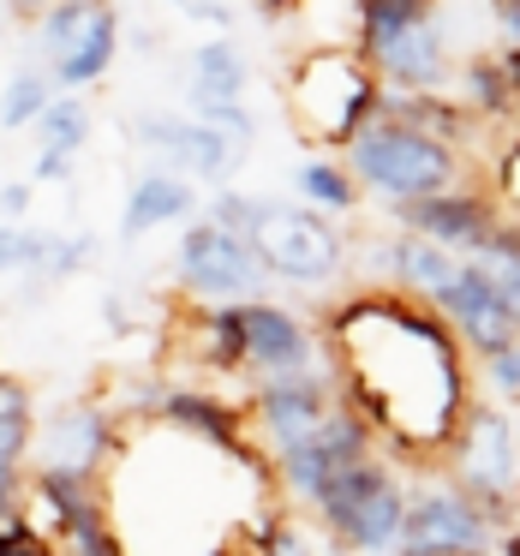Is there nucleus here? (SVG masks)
I'll return each instance as SVG.
<instances>
[{
  "mask_svg": "<svg viewBox=\"0 0 520 556\" xmlns=\"http://www.w3.org/2000/svg\"><path fill=\"white\" fill-rule=\"evenodd\" d=\"M324 359H335V389L347 383L353 413L401 455H431L455 443L467 413V359L460 341L431 305L353 300L335 312Z\"/></svg>",
  "mask_w": 520,
  "mask_h": 556,
  "instance_id": "1",
  "label": "nucleus"
},
{
  "mask_svg": "<svg viewBox=\"0 0 520 556\" xmlns=\"http://www.w3.org/2000/svg\"><path fill=\"white\" fill-rule=\"evenodd\" d=\"M288 126L312 150H347L377 114V73L359 49H300L281 90Z\"/></svg>",
  "mask_w": 520,
  "mask_h": 556,
  "instance_id": "2",
  "label": "nucleus"
},
{
  "mask_svg": "<svg viewBox=\"0 0 520 556\" xmlns=\"http://www.w3.org/2000/svg\"><path fill=\"white\" fill-rule=\"evenodd\" d=\"M347 174L359 180L365 198L377 204H413V198H431V192H448V186L467 180V162L448 138L436 132H419L407 121H389V114H371L359 126L347 150H341Z\"/></svg>",
  "mask_w": 520,
  "mask_h": 556,
  "instance_id": "3",
  "label": "nucleus"
},
{
  "mask_svg": "<svg viewBox=\"0 0 520 556\" xmlns=\"http://www.w3.org/2000/svg\"><path fill=\"white\" fill-rule=\"evenodd\" d=\"M359 54L377 73V85L395 90H448L460 66L436 0H365Z\"/></svg>",
  "mask_w": 520,
  "mask_h": 556,
  "instance_id": "4",
  "label": "nucleus"
},
{
  "mask_svg": "<svg viewBox=\"0 0 520 556\" xmlns=\"http://www.w3.org/2000/svg\"><path fill=\"white\" fill-rule=\"evenodd\" d=\"M317 527L329 532L335 551L353 556H395L401 544V520H407V484L395 479V467L377 455L347 460L329 472V484L312 503Z\"/></svg>",
  "mask_w": 520,
  "mask_h": 556,
  "instance_id": "5",
  "label": "nucleus"
},
{
  "mask_svg": "<svg viewBox=\"0 0 520 556\" xmlns=\"http://www.w3.org/2000/svg\"><path fill=\"white\" fill-rule=\"evenodd\" d=\"M245 240H252L257 264H264L269 276L305 281V288H324V281H335L341 264H347V245H341V233L329 228V222L317 216L312 204H288V198H257Z\"/></svg>",
  "mask_w": 520,
  "mask_h": 556,
  "instance_id": "6",
  "label": "nucleus"
},
{
  "mask_svg": "<svg viewBox=\"0 0 520 556\" xmlns=\"http://www.w3.org/2000/svg\"><path fill=\"white\" fill-rule=\"evenodd\" d=\"M37 49L54 90L102 85L109 66L121 61V13H114V0H49V13L37 18Z\"/></svg>",
  "mask_w": 520,
  "mask_h": 556,
  "instance_id": "7",
  "label": "nucleus"
},
{
  "mask_svg": "<svg viewBox=\"0 0 520 556\" xmlns=\"http://www.w3.org/2000/svg\"><path fill=\"white\" fill-rule=\"evenodd\" d=\"M496 544L491 520L472 508V496L455 479H419L407 491L395 556H484Z\"/></svg>",
  "mask_w": 520,
  "mask_h": 556,
  "instance_id": "8",
  "label": "nucleus"
},
{
  "mask_svg": "<svg viewBox=\"0 0 520 556\" xmlns=\"http://www.w3.org/2000/svg\"><path fill=\"white\" fill-rule=\"evenodd\" d=\"M174 269H180V288L192 293V300H221V305L252 300V293L269 281V269L257 264L252 240L233 233V228H221V222H210V216L186 222Z\"/></svg>",
  "mask_w": 520,
  "mask_h": 556,
  "instance_id": "9",
  "label": "nucleus"
},
{
  "mask_svg": "<svg viewBox=\"0 0 520 556\" xmlns=\"http://www.w3.org/2000/svg\"><path fill=\"white\" fill-rule=\"evenodd\" d=\"M341 407V389L329 359L317 371H293V377H269V383H252V431L269 455H288V448L312 443L329 425V413Z\"/></svg>",
  "mask_w": 520,
  "mask_h": 556,
  "instance_id": "10",
  "label": "nucleus"
},
{
  "mask_svg": "<svg viewBox=\"0 0 520 556\" xmlns=\"http://www.w3.org/2000/svg\"><path fill=\"white\" fill-rule=\"evenodd\" d=\"M233 336H240V365L252 371V383L293 371H317L324 365V341L312 336V324L269 300H233Z\"/></svg>",
  "mask_w": 520,
  "mask_h": 556,
  "instance_id": "11",
  "label": "nucleus"
},
{
  "mask_svg": "<svg viewBox=\"0 0 520 556\" xmlns=\"http://www.w3.org/2000/svg\"><path fill=\"white\" fill-rule=\"evenodd\" d=\"M245 54L233 37H210L192 49V61H186V114L204 126H221L228 138H240V144H252V114H245Z\"/></svg>",
  "mask_w": 520,
  "mask_h": 556,
  "instance_id": "12",
  "label": "nucleus"
},
{
  "mask_svg": "<svg viewBox=\"0 0 520 556\" xmlns=\"http://www.w3.org/2000/svg\"><path fill=\"white\" fill-rule=\"evenodd\" d=\"M132 132H138V144L150 150V156H162L174 174H186V180H210V186H221L233 168H240V156L252 144H240V138H228L221 126H204V121H192V114H138L132 121Z\"/></svg>",
  "mask_w": 520,
  "mask_h": 556,
  "instance_id": "13",
  "label": "nucleus"
},
{
  "mask_svg": "<svg viewBox=\"0 0 520 556\" xmlns=\"http://www.w3.org/2000/svg\"><path fill=\"white\" fill-rule=\"evenodd\" d=\"M431 305L436 317H443L448 329H455V341L479 359V353H496V348H508V341H520V312H515V300H503V293L491 288V281L479 276V269H467L460 264V276L448 281L443 293H431Z\"/></svg>",
  "mask_w": 520,
  "mask_h": 556,
  "instance_id": "14",
  "label": "nucleus"
},
{
  "mask_svg": "<svg viewBox=\"0 0 520 556\" xmlns=\"http://www.w3.org/2000/svg\"><path fill=\"white\" fill-rule=\"evenodd\" d=\"M389 216H395L407 233H419V240L443 245V252H455V257H467L472 245H484L496 228H503V210H496L484 192H467V186H448V192L395 204Z\"/></svg>",
  "mask_w": 520,
  "mask_h": 556,
  "instance_id": "15",
  "label": "nucleus"
},
{
  "mask_svg": "<svg viewBox=\"0 0 520 556\" xmlns=\"http://www.w3.org/2000/svg\"><path fill=\"white\" fill-rule=\"evenodd\" d=\"M198 216V186L174 168H144L126 192V210H121V240H144L150 228L162 222H192Z\"/></svg>",
  "mask_w": 520,
  "mask_h": 556,
  "instance_id": "16",
  "label": "nucleus"
},
{
  "mask_svg": "<svg viewBox=\"0 0 520 556\" xmlns=\"http://www.w3.org/2000/svg\"><path fill=\"white\" fill-rule=\"evenodd\" d=\"M30 448H42L37 472H97L102 455H109V419L78 401V407H66Z\"/></svg>",
  "mask_w": 520,
  "mask_h": 556,
  "instance_id": "17",
  "label": "nucleus"
},
{
  "mask_svg": "<svg viewBox=\"0 0 520 556\" xmlns=\"http://www.w3.org/2000/svg\"><path fill=\"white\" fill-rule=\"evenodd\" d=\"M162 419L180 437H204V443H221V448L240 443V413H233L228 401L204 395V389H174V395L162 401Z\"/></svg>",
  "mask_w": 520,
  "mask_h": 556,
  "instance_id": "18",
  "label": "nucleus"
},
{
  "mask_svg": "<svg viewBox=\"0 0 520 556\" xmlns=\"http://www.w3.org/2000/svg\"><path fill=\"white\" fill-rule=\"evenodd\" d=\"M455 276H460V257L455 252L419 240V233H395V281H401V288H413L419 300H431V293H443Z\"/></svg>",
  "mask_w": 520,
  "mask_h": 556,
  "instance_id": "19",
  "label": "nucleus"
},
{
  "mask_svg": "<svg viewBox=\"0 0 520 556\" xmlns=\"http://www.w3.org/2000/svg\"><path fill=\"white\" fill-rule=\"evenodd\" d=\"M448 90H460V109L467 114H503V109H515V90H508V78H503V66H496V54H484V49H472V54H460V66H455V78H448Z\"/></svg>",
  "mask_w": 520,
  "mask_h": 556,
  "instance_id": "20",
  "label": "nucleus"
},
{
  "mask_svg": "<svg viewBox=\"0 0 520 556\" xmlns=\"http://www.w3.org/2000/svg\"><path fill=\"white\" fill-rule=\"evenodd\" d=\"M293 192L305 198L312 210H359V180L347 174V162H335V156H312V162H300V174H293Z\"/></svg>",
  "mask_w": 520,
  "mask_h": 556,
  "instance_id": "21",
  "label": "nucleus"
},
{
  "mask_svg": "<svg viewBox=\"0 0 520 556\" xmlns=\"http://www.w3.org/2000/svg\"><path fill=\"white\" fill-rule=\"evenodd\" d=\"M97 132V114H90L85 97H54L49 109L37 114V144L54 150V156H78Z\"/></svg>",
  "mask_w": 520,
  "mask_h": 556,
  "instance_id": "22",
  "label": "nucleus"
},
{
  "mask_svg": "<svg viewBox=\"0 0 520 556\" xmlns=\"http://www.w3.org/2000/svg\"><path fill=\"white\" fill-rule=\"evenodd\" d=\"M54 102V78L42 73V66H25V73H13V85H7V97H0V132H25V126H37V114Z\"/></svg>",
  "mask_w": 520,
  "mask_h": 556,
  "instance_id": "23",
  "label": "nucleus"
},
{
  "mask_svg": "<svg viewBox=\"0 0 520 556\" xmlns=\"http://www.w3.org/2000/svg\"><path fill=\"white\" fill-rule=\"evenodd\" d=\"M479 383L496 407H520V341H508L496 353H479Z\"/></svg>",
  "mask_w": 520,
  "mask_h": 556,
  "instance_id": "24",
  "label": "nucleus"
},
{
  "mask_svg": "<svg viewBox=\"0 0 520 556\" xmlns=\"http://www.w3.org/2000/svg\"><path fill=\"white\" fill-rule=\"evenodd\" d=\"M37 264H42V233H37V228H25V222H0V269H13V276L42 281V276H37Z\"/></svg>",
  "mask_w": 520,
  "mask_h": 556,
  "instance_id": "25",
  "label": "nucleus"
},
{
  "mask_svg": "<svg viewBox=\"0 0 520 556\" xmlns=\"http://www.w3.org/2000/svg\"><path fill=\"white\" fill-rule=\"evenodd\" d=\"M30 443H37V413H13V419H0V472L25 467Z\"/></svg>",
  "mask_w": 520,
  "mask_h": 556,
  "instance_id": "26",
  "label": "nucleus"
},
{
  "mask_svg": "<svg viewBox=\"0 0 520 556\" xmlns=\"http://www.w3.org/2000/svg\"><path fill=\"white\" fill-rule=\"evenodd\" d=\"M252 210H257V198H245V192H233V186H221V192L210 198L204 216L221 222V228H233V233H245V228H252Z\"/></svg>",
  "mask_w": 520,
  "mask_h": 556,
  "instance_id": "27",
  "label": "nucleus"
},
{
  "mask_svg": "<svg viewBox=\"0 0 520 556\" xmlns=\"http://www.w3.org/2000/svg\"><path fill=\"white\" fill-rule=\"evenodd\" d=\"M180 13L192 18V25H198V18H204V25L228 30L233 18H240V7H228V0H180Z\"/></svg>",
  "mask_w": 520,
  "mask_h": 556,
  "instance_id": "28",
  "label": "nucleus"
},
{
  "mask_svg": "<svg viewBox=\"0 0 520 556\" xmlns=\"http://www.w3.org/2000/svg\"><path fill=\"white\" fill-rule=\"evenodd\" d=\"M30 198H37V192H30V180H7V186H0V222H25L30 216Z\"/></svg>",
  "mask_w": 520,
  "mask_h": 556,
  "instance_id": "29",
  "label": "nucleus"
},
{
  "mask_svg": "<svg viewBox=\"0 0 520 556\" xmlns=\"http://www.w3.org/2000/svg\"><path fill=\"white\" fill-rule=\"evenodd\" d=\"M66 180H73V156L37 150V174H30V186H66Z\"/></svg>",
  "mask_w": 520,
  "mask_h": 556,
  "instance_id": "30",
  "label": "nucleus"
},
{
  "mask_svg": "<svg viewBox=\"0 0 520 556\" xmlns=\"http://www.w3.org/2000/svg\"><path fill=\"white\" fill-rule=\"evenodd\" d=\"M121 49L126 54H162V30H150V25H121Z\"/></svg>",
  "mask_w": 520,
  "mask_h": 556,
  "instance_id": "31",
  "label": "nucleus"
},
{
  "mask_svg": "<svg viewBox=\"0 0 520 556\" xmlns=\"http://www.w3.org/2000/svg\"><path fill=\"white\" fill-rule=\"evenodd\" d=\"M269 556H324V551H312L300 527H276L269 532Z\"/></svg>",
  "mask_w": 520,
  "mask_h": 556,
  "instance_id": "32",
  "label": "nucleus"
},
{
  "mask_svg": "<svg viewBox=\"0 0 520 556\" xmlns=\"http://www.w3.org/2000/svg\"><path fill=\"white\" fill-rule=\"evenodd\" d=\"M7 7H13L18 18H30V25H37L42 13H49V0H7Z\"/></svg>",
  "mask_w": 520,
  "mask_h": 556,
  "instance_id": "33",
  "label": "nucleus"
},
{
  "mask_svg": "<svg viewBox=\"0 0 520 556\" xmlns=\"http://www.w3.org/2000/svg\"><path fill=\"white\" fill-rule=\"evenodd\" d=\"M503 556H520V527H508V532H503Z\"/></svg>",
  "mask_w": 520,
  "mask_h": 556,
  "instance_id": "34",
  "label": "nucleus"
},
{
  "mask_svg": "<svg viewBox=\"0 0 520 556\" xmlns=\"http://www.w3.org/2000/svg\"><path fill=\"white\" fill-rule=\"evenodd\" d=\"M324 556H353V551H335V544H329V551H324Z\"/></svg>",
  "mask_w": 520,
  "mask_h": 556,
  "instance_id": "35",
  "label": "nucleus"
},
{
  "mask_svg": "<svg viewBox=\"0 0 520 556\" xmlns=\"http://www.w3.org/2000/svg\"><path fill=\"white\" fill-rule=\"evenodd\" d=\"M228 7H240V0H228Z\"/></svg>",
  "mask_w": 520,
  "mask_h": 556,
  "instance_id": "36",
  "label": "nucleus"
},
{
  "mask_svg": "<svg viewBox=\"0 0 520 556\" xmlns=\"http://www.w3.org/2000/svg\"><path fill=\"white\" fill-rule=\"evenodd\" d=\"M168 7H180V0H168Z\"/></svg>",
  "mask_w": 520,
  "mask_h": 556,
  "instance_id": "37",
  "label": "nucleus"
}]
</instances>
